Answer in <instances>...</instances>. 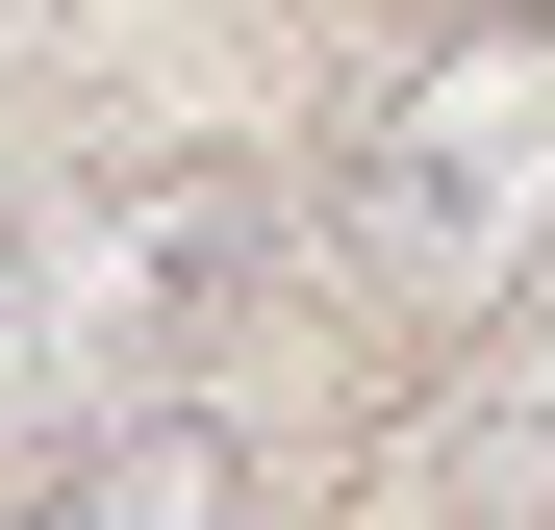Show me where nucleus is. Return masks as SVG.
<instances>
[{
	"label": "nucleus",
	"mask_w": 555,
	"mask_h": 530,
	"mask_svg": "<svg viewBox=\"0 0 555 530\" xmlns=\"http://www.w3.org/2000/svg\"><path fill=\"white\" fill-rule=\"evenodd\" d=\"M429 26H555V0H429Z\"/></svg>",
	"instance_id": "39448f33"
},
{
	"label": "nucleus",
	"mask_w": 555,
	"mask_h": 530,
	"mask_svg": "<svg viewBox=\"0 0 555 530\" xmlns=\"http://www.w3.org/2000/svg\"><path fill=\"white\" fill-rule=\"evenodd\" d=\"M51 530H278V480H253V429H228L203 379H152V404H102V429H76Z\"/></svg>",
	"instance_id": "7ed1b4c3"
},
{
	"label": "nucleus",
	"mask_w": 555,
	"mask_h": 530,
	"mask_svg": "<svg viewBox=\"0 0 555 530\" xmlns=\"http://www.w3.org/2000/svg\"><path fill=\"white\" fill-rule=\"evenodd\" d=\"M26 279H51V353L203 379V353L253 328V279H278V177L228 127H127V152H76V203L26 228Z\"/></svg>",
	"instance_id": "f03ea898"
},
{
	"label": "nucleus",
	"mask_w": 555,
	"mask_h": 530,
	"mask_svg": "<svg viewBox=\"0 0 555 530\" xmlns=\"http://www.w3.org/2000/svg\"><path fill=\"white\" fill-rule=\"evenodd\" d=\"M26 353H51V279H26V228H0V404H26Z\"/></svg>",
	"instance_id": "20e7f679"
},
{
	"label": "nucleus",
	"mask_w": 555,
	"mask_h": 530,
	"mask_svg": "<svg viewBox=\"0 0 555 530\" xmlns=\"http://www.w3.org/2000/svg\"><path fill=\"white\" fill-rule=\"evenodd\" d=\"M328 253L404 328H480L555 253V26H429L379 102L328 127Z\"/></svg>",
	"instance_id": "f257e3e1"
}]
</instances>
